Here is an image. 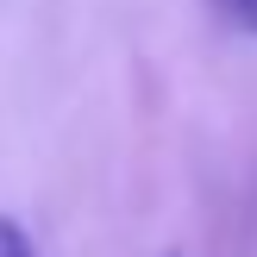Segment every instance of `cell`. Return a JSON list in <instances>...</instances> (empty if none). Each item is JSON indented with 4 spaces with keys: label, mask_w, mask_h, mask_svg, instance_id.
<instances>
[{
    "label": "cell",
    "mask_w": 257,
    "mask_h": 257,
    "mask_svg": "<svg viewBox=\"0 0 257 257\" xmlns=\"http://www.w3.org/2000/svg\"><path fill=\"white\" fill-rule=\"evenodd\" d=\"M220 13L238 25V32H257V0H220Z\"/></svg>",
    "instance_id": "2"
},
{
    "label": "cell",
    "mask_w": 257,
    "mask_h": 257,
    "mask_svg": "<svg viewBox=\"0 0 257 257\" xmlns=\"http://www.w3.org/2000/svg\"><path fill=\"white\" fill-rule=\"evenodd\" d=\"M0 257H38V251H32V238H25V226H19V220H7V213H0Z\"/></svg>",
    "instance_id": "1"
},
{
    "label": "cell",
    "mask_w": 257,
    "mask_h": 257,
    "mask_svg": "<svg viewBox=\"0 0 257 257\" xmlns=\"http://www.w3.org/2000/svg\"><path fill=\"white\" fill-rule=\"evenodd\" d=\"M170 257H176V251H170Z\"/></svg>",
    "instance_id": "3"
}]
</instances>
